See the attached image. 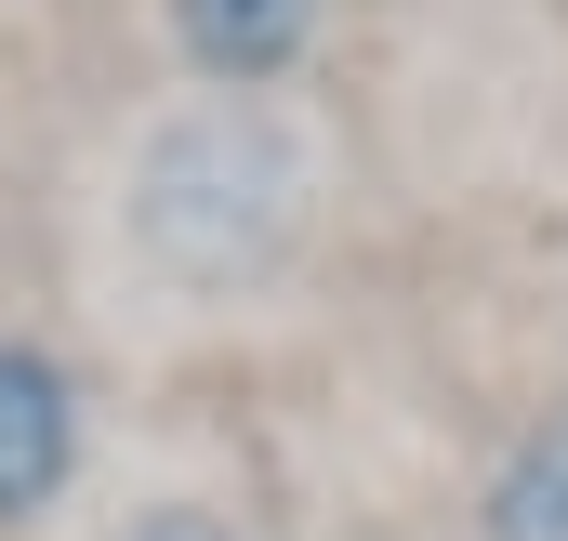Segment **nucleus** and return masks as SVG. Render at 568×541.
<instances>
[{
	"mask_svg": "<svg viewBox=\"0 0 568 541\" xmlns=\"http://www.w3.org/2000/svg\"><path fill=\"white\" fill-rule=\"evenodd\" d=\"M331 198V159L278 93H199L133 145L120 225L172 290H265Z\"/></svg>",
	"mask_w": 568,
	"mask_h": 541,
	"instance_id": "f257e3e1",
	"label": "nucleus"
},
{
	"mask_svg": "<svg viewBox=\"0 0 568 541\" xmlns=\"http://www.w3.org/2000/svg\"><path fill=\"white\" fill-rule=\"evenodd\" d=\"M80 476V370L27 330H0V529H40Z\"/></svg>",
	"mask_w": 568,
	"mask_h": 541,
	"instance_id": "f03ea898",
	"label": "nucleus"
},
{
	"mask_svg": "<svg viewBox=\"0 0 568 541\" xmlns=\"http://www.w3.org/2000/svg\"><path fill=\"white\" fill-rule=\"evenodd\" d=\"M159 27L199 93H278V80H304L331 0H159Z\"/></svg>",
	"mask_w": 568,
	"mask_h": 541,
	"instance_id": "7ed1b4c3",
	"label": "nucleus"
},
{
	"mask_svg": "<svg viewBox=\"0 0 568 541\" xmlns=\"http://www.w3.org/2000/svg\"><path fill=\"white\" fill-rule=\"evenodd\" d=\"M476 541H568V397L529 409L489 476H476Z\"/></svg>",
	"mask_w": 568,
	"mask_h": 541,
	"instance_id": "20e7f679",
	"label": "nucleus"
},
{
	"mask_svg": "<svg viewBox=\"0 0 568 541\" xmlns=\"http://www.w3.org/2000/svg\"><path fill=\"white\" fill-rule=\"evenodd\" d=\"M93 541H252V529L212 516V502H133V516H106Z\"/></svg>",
	"mask_w": 568,
	"mask_h": 541,
	"instance_id": "39448f33",
	"label": "nucleus"
}]
</instances>
